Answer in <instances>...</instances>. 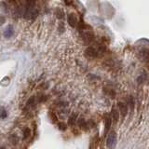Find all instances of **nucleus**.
<instances>
[{
	"instance_id": "17",
	"label": "nucleus",
	"mask_w": 149,
	"mask_h": 149,
	"mask_svg": "<svg viewBox=\"0 0 149 149\" xmlns=\"http://www.w3.org/2000/svg\"><path fill=\"white\" fill-rule=\"evenodd\" d=\"M0 149H6V148H5V147H0Z\"/></svg>"
},
{
	"instance_id": "6",
	"label": "nucleus",
	"mask_w": 149,
	"mask_h": 149,
	"mask_svg": "<svg viewBox=\"0 0 149 149\" xmlns=\"http://www.w3.org/2000/svg\"><path fill=\"white\" fill-rule=\"evenodd\" d=\"M118 109H119L120 114L122 115L123 116H125L126 114H127V112H128V107H127V105H126L125 104H123V102H119L118 104ZM119 112H118V113H119Z\"/></svg>"
},
{
	"instance_id": "2",
	"label": "nucleus",
	"mask_w": 149,
	"mask_h": 149,
	"mask_svg": "<svg viewBox=\"0 0 149 149\" xmlns=\"http://www.w3.org/2000/svg\"><path fill=\"white\" fill-rule=\"evenodd\" d=\"M81 36H82V38L84 40V42L87 44L91 43V42L94 39V35L91 31V28L88 26V25H85L84 24L81 28Z\"/></svg>"
},
{
	"instance_id": "1",
	"label": "nucleus",
	"mask_w": 149,
	"mask_h": 149,
	"mask_svg": "<svg viewBox=\"0 0 149 149\" xmlns=\"http://www.w3.org/2000/svg\"><path fill=\"white\" fill-rule=\"evenodd\" d=\"M36 3L33 1H28L25 3V6L23 8V16L26 19H34L38 15V9L36 8Z\"/></svg>"
},
{
	"instance_id": "7",
	"label": "nucleus",
	"mask_w": 149,
	"mask_h": 149,
	"mask_svg": "<svg viewBox=\"0 0 149 149\" xmlns=\"http://www.w3.org/2000/svg\"><path fill=\"white\" fill-rule=\"evenodd\" d=\"M139 57L141 59V61L143 62H146L148 60V49H143L139 52Z\"/></svg>"
},
{
	"instance_id": "3",
	"label": "nucleus",
	"mask_w": 149,
	"mask_h": 149,
	"mask_svg": "<svg viewBox=\"0 0 149 149\" xmlns=\"http://www.w3.org/2000/svg\"><path fill=\"white\" fill-rule=\"evenodd\" d=\"M116 143H118V136H116V133L114 130L109 132L108 136H107L106 140V146L109 149H115L116 146Z\"/></svg>"
},
{
	"instance_id": "16",
	"label": "nucleus",
	"mask_w": 149,
	"mask_h": 149,
	"mask_svg": "<svg viewBox=\"0 0 149 149\" xmlns=\"http://www.w3.org/2000/svg\"><path fill=\"white\" fill-rule=\"evenodd\" d=\"M66 124H64V123H60L59 124V129L60 130H66Z\"/></svg>"
},
{
	"instance_id": "5",
	"label": "nucleus",
	"mask_w": 149,
	"mask_h": 149,
	"mask_svg": "<svg viewBox=\"0 0 149 149\" xmlns=\"http://www.w3.org/2000/svg\"><path fill=\"white\" fill-rule=\"evenodd\" d=\"M14 34V27L12 25H8L6 29L4 31V34L3 36L6 37V38H9V37H11Z\"/></svg>"
},
{
	"instance_id": "9",
	"label": "nucleus",
	"mask_w": 149,
	"mask_h": 149,
	"mask_svg": "<svg viewBox=\"0 0 149 149\" xmlns=\"http://www.w3.org/2000/svg\"><path fill=\"white\" fill-rule=\"evenodd\" d=\"M104 122H105V129H106V130H108L111 127V124H112V119H111V116L109 115L105 116Z\"/></svg>"
},
{
	"instance_id": "15",
	"label": "nucleus",
	"mask_w": 149,
	"mask_h": 149,
	"mask_svg": "<svg viewBox=\"0 0 149 149\" xmlns=\"http://www.w3.org/2000/svg\"><path fill=\"white\" fill-rule=\"evenodd\" d=\"M5 22H6V18H5L3 14L0 13V26H2Z\"/></svg>"
},
{
	"instance_id": "12",
	"label": "nucleus",
	"mask_w": 149,
	"mask_h": 149,
	"mask_svg": "<svg viewBox=\"0 0 149 149\" xmlns=\"http://www.w3.org/2000/svg\"><path fill=\"white\" fill-rule=\"evenodd\" d=\"M76 118H77V116L74 115V114L70 116V118H69V120H68V123H69L70 126L74 125V122H76Z\"/></svg>"
},
{
	"instance_id": "8",
	"label": "nucleus",
	"mask_w": 149,
	"mask_h": 149,
	"mask_svg": "<svg viewBox=\"0 0 149 149\" xmlns=\"http://www.w3.org/2000/svg\"><path fill=\"white\" fill-rule=\"evenodd\" d=\"M118 116H119L118 112L116 111L115 108L112 109V111H111V119H113L114 122H116V121L118 120Z\"/></svg>"
},
{
	"instance_id": "11",
	"label": "nucleus",
	"mask_w": 149,
	"mask_h": 149,
	"mask_svg": "<svg viewBox=\"0 0 149 149\" xmlns=\"http://www.w3.org/2000/svg\"><path fill=\"white\" fill-rule=\"evenodd\" d=\"M8 116V112L4 107H0V119H5Z\"/></svg>"
},
{
	"instance_id": "13",
	"label": "nucleus",
	"mask_w": 149,
	"mask_h": 149,
	"mask_svg": "<svg viewBox=\"0 0 149 149\" xmlns=\"http://www.w3.org/2000/svg\"><path fill=\"white\" fill-rule=\"evenodd\" d=\"M146 74H142V76H140V77H138L137 81H138L139 84H140V83H143L144 80H146Z\"/></svg>"
},
{
	"instance_id": "4",
	"label": "nucleus",
	"mask_w": 149,
	"mask_h": 149,
	"mask_svg": "<svg viewBox=\"0 0 149 149\" xmlns=\"http://www.w3.org/2000/svg\"><path fill=\"white\" fill-rule=\"evenodd\" d=\"M68 23L71 27H76L77 25V19L74 13H70L68 15Z\"/></svg>"
},
{
	"instance_id": "10",
	"label": "nucleus",
	"mask_w": 149,
	"mask_h": 149,
	"mask_svg": "<svg viewBox=\"0 0 149 149\" xmlns=\"http://www.w3.org/2000/svg\"><path fill=\"white\" fill-rule=\"evenodd\" d=\"M78 125H79V127H80L81 129H84V130L88 129V123L86 122L84 118H80L78 120Z\"/></svg>"
},
{
	"instance_id": "14",
	"label": "nucleus",
	"mask_w": 149,
	"mask_h": 149,
	"mask_svg": "<svg viewBox=\"0 0 149 149\" xmlns=\"http://www.w3.org/2000/svg\"><path fill=\"white\" fill-rule=\"evenodd\" d=\"M29 135H30V129L29 128H26L24 130V132H23V138L26 139L27 137H29Z\"/></svg>"
}]
</instances>
